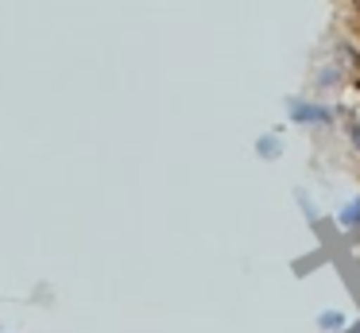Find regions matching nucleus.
I'll use <instances>...</instances> for the list:
<instances>
[{
    "label": "nucleus",
    "instance_id": "obj_3",
    "mask_svg": "<svg viewBox=\"0 0 360 333\" xmlns=\"http://www.w3.org/2000/svg\"><path fill=\"white\" fill-rule=\"evenodd\" d=\"M259 151H264V159H275V151H279V139H275V136H264V139H259Z\"/></svg>",
    "mask_w": 360,
    "mask_h": 333
},
{
    "label": "nucleus",
    "instance_id": "obj_1",
    "mask_svg": "<svg viewBox=\"0 0 360 333\" xmlns=\"http://www.w3.org/2000/svg\"><path fill=\"white\" fill-rule=\"evenodd\" d=\"M290 116H295L298 124H314V120L326 124V120H329V108H321V105H302V101H290Z\"/></svg>",
    "mask_w": 360,
    "mask_h": 333
},
{
    "label": "nucleus",
    "instance_id": "obj_2",
    "mask_svg": "<svg viewBox=\"0 0 360 333\" xmlns=\"http://www.w3.org/2000/svg\"><path fill=\"white\" fill-rule=\"evenodd\" d=\"M341 225H345V229H356V225H360V201H352V206L341 209Z\"/></svg>",
    "mask_w": 360,
    "mask_h": 333
},
{
    "label": "nucleus",
    "instance_id": "obj_4",
    "mask_svg": "<svg viewBox=\"0 0 360 333\" xmlns=\"http://www.w3.org/2000/svg\"><path fill=\"white\" fill-rule=\"evenodd\" d=\"M321 329H337V325H345V314H321Z\"/></svg>",
    "mask_w": 360,
    "mask_h": 333
}]
</instances>
